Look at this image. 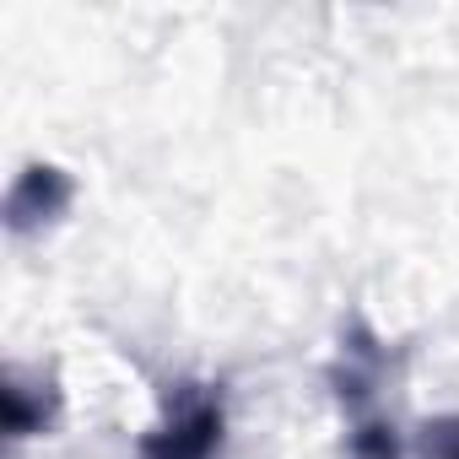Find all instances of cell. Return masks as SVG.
<instances>
[{
	"instance_id": "cell-1",
	"label": "cell",
	"mask_w": 459,
	"mask_h": 459,
	"mask_svg": "<svg viewBox=\"0 0 459 459\" xmlns=\"http://www.w3.org/2000/svg\"><path fill=\"white\" fill-rule=\"evenodd\" d=\"M227 437V405L211 384H173L162 421L141 437V459H216Z\"/></svg>"
},
{
	"instance_id": "cell-2",
	"label": "cell",
	"mask_w": 459,
	"mask_h": 459,
	"mask_svg": "<svg viewBox=\"0 0 459 459\" xmlns=\"http://www.w3.org/2000/svg\"><path fill=\"white\" fill-rule=\"evenodd\" d=\"M71 205V173H60L55 162H28L6 195V221L12 233H33L39 221H55Z\"/></svg>"
},
{
	"instance_id": "cell-3",
	"label": "cell",
	"mask_w": 459,
	"mask_h": 459,
	"mask_svg": "<svg viewBox=\"0 0 459 459\" xmlns=\"http://www.w3.org/2000/svg\"><path fill=\"white\" fill-rule=\"evenodd\" d=\"M0 405H6V432H12V437H39V432L55 421V411H60V389H55L44 373L6 368Z\"/></svg>"
},
{
	"instance_id": "cell-4",
	"label": "cell",
	"mask_w": 459,
	"mask_h": 459,
	"mask_svg": "<svg viewBox=\"0 0 459 459\" xmlns=\"http://www.w3.org/2000/svg\"><path fill=\"white\" fill-rule=\"evenodd\" d=\"M351 459H400V437L378 416H357L351 427Z\"/></svg>"
},
{
	"instance_id": "cell-5",
	"label": "cell",
	"mask_w": 459,
	"mask_h": 459,
	"mask_svg": "<svg viewBox=\"0 0 459 459\" xmlns=\"http://www.w3.org/2000/svg\"><path fill=\"white\" fill-rule=\"evenodd\" d=\"M421 459H459V416H432L416 437Z\"/></svg>"
}]
</instances>
